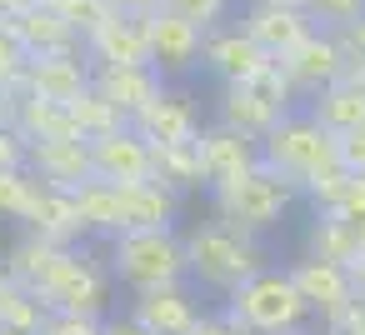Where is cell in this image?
<instances>
[{"label": "cell", "mask_w": 365, "mask_h": 335, "mask_svg": "<svg viewBox=\"0 0 365 335\" xmlns=\"http://www.w3.org/2000/svg\"><path fill=\"white\" fill-rule=\"evenodd\" d=\"M185 240V265H190V280L220 300H230L250 275H260L270 265L260 235H245L235 230L230 220L210 215V220H195L190 230H180Z\"/></svg>", "instance_id": "6da1fadb"}, {"label": "cell", "mask_w": 365, "mask_h": 335, "mask_svg": "<svg viewBox=\"0 0 365 335\" xmlns=\"http://www.w3.org/2000/svg\"><path fill=\"white\" fill-rule=\"evenodd\" d=\"M260 165L275 170L280 180H290L300 195H310L320 180H330L340 165V135H330L305 105L290 110L265 140H260Z\"/></svg>", "instance_id": "7a4b0ae2"}, {"label": "cell", "mask_w": 365, "mask_h": 335, "mask_svg": "<svg viewBox=\"0 0 365 335\" xmlns=\"http://www.w3.org/2000/svg\"><path fill=\"white\" fill-rule=\"evenodd\" d=\"M110 265L96 260V250L86 245H61V255L51 260V270L31 285V295L51 310V315H91L106 320L110 310Z\"/></svg>", "instance_id": "3957f363"}, {"label": "cell", "mask_w": 365, "mask_h": 335, "mask_svg": "<svg viewBox=\"0 0 365 335\" xmlns=\"http://www.w3.org/2000/svg\"><path fill=\"white\" fill-rule=\"evenodd\" d=\"M106 265H110V275L130 295L190 280L180 230H125V235H110L106 240Z\"/></svg>", "instance_id": "277c9868"}, {"label": "cell", "mask_w": 365, "mask_h": 335, "mask_svg": "<svg viewBox=\"0 0 365 335\" xmlns=\"http://www.w3.org/2000/svg\"><path fill=\"white\" fill-rule=\"evenodd\" d=\"M225 310L250 330V335H290V330H305L315 315L290 275V265H265L260 275H250L230 300Z\"/></svg>", "instance_id": "5b68a950"}, {"label": "cell", "mask_w": 365, "mask_h": 335, "mask_svg": "<svg viewBox=\"0 0 365 335\" xmlns=\"http://www.w3.org/2000/svg\"><path fill=\"white\" fill-rule=\"evenodd\" d=\"M295 100H300L295 86H290V76H285L280 61H275V66H270L260 81H250V86H220V110H215V120L230 125V130H240V135H250V140H265L290 110H300Z\"/></svg>", "instance_id": "8992f818"}, {"label": "cell", "mask_w": 365, "mask_h": 335, "mask_svg": "<svg viewBox=\"0 0 365 335\" xmlns=\"http://www.w3.org/2000/svg\"><path fill=\"white\" fill-rule=\"evenodd\" d=\"M295 200H300V190L290 185V180H280L275 170H265V165H255L245 180H235L230 190H215L210 195V210L220 215V220H230L235 230H245V235H265V230H275L290 210H295Z\"/></svg>", "instance_id": "52a82bcc"}, {"label": "cell", "mask_w": 365, "mask_h": 335, "mask_svg": "<svg viewBox=\"0 0 365 335\" xmlns=\"http://www.w3.org/2000/svg\"><path fill=\"white\" fill-rule=\"evenodd\" d=\"M220 86H250V81H260L270 66H275V56L245 31V26H220V31H210L205 36V61H200Z\"/></svg>", "instance_id": "ba28073f"}, {"label": "cell", "mask_w": 365, "mask_h": 335, "mask_svg": "<svg viewBox=\"0 0 365 335\" xmlns=\"http://www.w3.org/2000/svg\"><path fill=\"white\" fill-rule=\"evenodd\" d=\"M200 165H205V195L230 190L235 180H245V175L260 165V140H250V135H240V130L210 120V125L200 130Z\"/></svg>", "instance_id": "9c48e42d"}, {"label": "cell", "mask_w": 365, "mask_h": 335, "mask_svg": "<svg viewBox=\"0 0 365 335\" xmlns=\"http://www.w3.org/2000/svg\"><path fill=\"white\" fill-rule=\"evenodd\" d=\"M91 160H96V180H110V185L155 180V145L135 125H120V130L91 140Z\"/></svg>", "instance_id": "30bf717a"}, {"label": "cell", "mask_w": 365, "mask_h": 335, "mask_svg": "<svg viewBox=\"0 0 365 335\" xmlns=\"http://www.w3.org/2000/svg\"><path fill=\"white\" fill-rule=\"evenodd\" d=\"M145 36H150V66L175 81V76H190L200 61H205V31L170 16V11H155L145 16Z\"/></svg>", "instance_id": "8fae6325"}, {"label": "cell", "mask_w": 365, "mask_h": 335, "mask_svg": "<svg viewBox=\"0 0 365 335\" xmlns=\"http://www.w3.org/2000/svg\"><path fill=\"white\" fill-rule=\"evenodd\" d=\"M280 71L290 76L295 96L310 100V96H320L325 86L345 81V51H340L335 31H315V36H305L290 56H280Z\"/></svg>", "instance_id": "7c38bea8"}, {"label": "cell", "mask_w": 365, "mask_h": 335, "mask_svg": "<svg viewBox=\"0 0 365 335\" xmlns=\"http://www.w3.org/2000/svg\"><path fill=\"white\" fill-rule=\"evenodd\" d=\"M26 170H31L46 190H66V195H76L81 185L96 180L91 140H81V135H71V140H36Z\"/></svg>", "instance_id": "4fadbf2b"}, {"label": "cell", "mask_w": 365, "mask_h": 335, "mask_svg": "<svg viewBox=\"0 0 365 335\" xmlns=\"http://www.w3.org/2000/svg\"><path fill=\"white\" fill-rule=\"evenodd\" d=\"M290 275H295V285H300V295H305V305H310V315H315L320 325L335 320L345 305L360 300V295H355V275H350V265L300 255V260H290Z\"/></svg>", "instance_id": "5bb4252c"}, {"label": "cell", "mask_w": 365, "mask_h": 335, "mask_svg": "<svg viewBox=\"0 0 365 335\" xmlns=\"http://www.w3.org/2000/svg\"><path fill=\"white\" fill-rule=\"evenodd\" d=\"M125 310H130L150 335H190L195 320L205 315L185 280H180V285H160V290H140V295H130Z\"/></svg>", "instance_id": "9a60e30c"}, {"label": "cell", "mask_w": 365, "mask_h": 335, "mask_svg": "<svg viewBox=\"0 0 365 335\" xmlns=\"http://www.w3.org/2000/svg\"><path fill=\"white\" fill-rule=\"evenodd\" d=\"M275 61L280 56H290L305 36H315L320 26L310 21V11H300V6H280V0H250L245 6V21H240Z\"/></svg>", "instance_id": "2e32d148"}, {"label": "cell", "mask_w": 365, "mask_h": 335, "mask_svg": "<svg viewBox=\"0 0 365 335\" xmlns=\"http://www.w3.org/2000/svg\"><path fill=\"white\" fill-rule=\"evenodd\" d=\"M91 86H96L125 120H135L145 105H155V100L165 96V76H160L155 66H96V71H91Z\"/></svg>", "instance_id": "e0dca14e"}, {"label": "cell", "mask_w": 365, "mask_h": 335, "mask_svg": "<svg viewBox=\"0 0 365 335\" xmlns=\"http://www.w3.org/2000/svg\"><path fill=\"white\" fill-rule=\"evenodd\" d=\"M130 125H135L150 145H190V140H200V130H205L195 100H190L185 91H170V86H165V96H160L155 105H145Z\"/></svg>", "instance_id": "ac0fdd59"}, {"label": "cell", "mask_w": 365, "mask_h": 335, "mask_svg": "<svg viewBox=\"0 0 365 335\" xmlns=\"http://www.w3.org/2000/svg\"><path fill=\"white\" fill-rule=\"evenodd\" d=\"M91 56L86 51H71V56H31L26 66V91L41 96V100H61L71 105L81 91H91Z\"/></svg>", "instance_id": "d6986e66"}, {"label": "cell", "mask_w": 365, "mask_h": 335, "mask_svg": "<svg viewBox=\"0 0 365 335\" xmlns=\"http://www.w3.org/2000/svg\"><path fill=\"white\" fill-rule=\"evenodd\" d=\"M11 31L26 46V56H71V51H86V41L76 36V26L56 6H26L21 16H11Z\"/></svg>", "instance_id": "ffe728a7"}, {"label": "cell", "mask_w": 365, "mask_h": 335, "mask_svg": "<svg viewBox=\"0 0 365 335\" xmlns=\"http://www.w3.org/2000/svg\"><path fill=\"white\" fill-rule=\"evenodd\" d=\"M91 66H150V36L145 16H115L86 41Z\"/></svg>", "instance_id": "44dd1931"}, {"label": "cell", "mask_w": 365, "mask_h": 335, "mask_svg": "<svg viewBox=\"0 0 365 335\" xmlns=\"http://www.w3.org/2000/svg\"><path fill=\"white\" fill-rule=\"evenodd\" d=\"M115 190H120V235L125 230H175L180 195H170L155 180H145V185H115Z\"/></svg>", "instance_id": "7402d4cb"}, {"label": "cell", "mask_w": 365, "mask_h": 335, "mask_svg": "<svg viewBox=\"0 0 365 335\" xmlns=\"http://www.w3.org/2000/svg\"><path fill=\"white\" fill-rule=\"evenodd\" d=\"M305 255L335 260V265H350L355 270L365 260V225L335 220V215H310V225H305Z\"/></svg>", "instance_id": "603a6c76"}, {"label": "cell", "mask_w": 365, "mask_h": 335, "mask_svg": "<svg viewBox=\"0 0 365 335\" xmlns=\"http://www.w3.org/2000/svg\"><path fill=\"white\" fill-rule=\"evenodd\" d=\"M305 110H310L330 135H350V130L365 125V81H350V76L335 81V86H325L320 96H310Z\"/></svg>", "instance_id": "cb8c5ba5"}, {"label": "cell", "mask_w": 365, "mask_h": 335, "mask_svg": "<svg viewBox=\"0 0 365 335\" xmlns=\"http://www.w3.org/2000/svg\"><path fill=\"white\" fill-rule=\"evenodd\" d=\"M26 230H31V235H41V240H56V245H76V240H86V235H91V230H86V220H81L76 195H66V190H41V200H36V210H31Z\"/></svg>", "instance_id": "d4e9b609"}, {"label": "cell", "mask_w": 365, "mask_h": 335, "mask_svg": "<svg viewBox=\"0 0 365 335\" xmlns=\"http://www.w3.org/2000/svg\"><path fill=\"white\" fill-rule=\"evenodd\" d=\"M305 200H310L315 215H335V220H355V225H365V175L335 170V175L320 180Z\"/></svg>", "instance_id": "484cf974"}, {"label": "cell", "mask_w": 365, "mask_h": 335, "mask_svg": "<svg viewBox=\"0 0 365 335\" xmlns=\"http://www.w3.org/2000/svg\"><path fill=\"white\" fill-rule=\"evenodd\" d=\"M16 130L36 145V140H71V135H81L76 130V120H71V105H61V100H41V96H26L21 100V110H16ZM86 140V135H81Z\"/></svg>", "instance_id": "4316f807"}, {"label": "cell", "mask_w": 365, "mask_h": 335, "mask_svg": "<svg viewBox=\"0 0 365 335\" xmlns=\"http://www.w3.org/2000/svg\"><path fill=\"white\" fill-rule=\"evenodd\" d=\"M155 185H165L170 195H190V190H205L200 140H190V145H155Z\"/></svg>", "instance_id": "83f0119b"}, {"label": "cell", "mask_w": 365, "mask_h": 335, "mask_svg": "<svg viewBox=\"0 0 365 335\" xmlns=\"http://www.w3.org/2000/svg\"><path fill=\"white\" fill-rule=\"evenodd\" d=\"M76 205H81V220H86L91 235H101V240L120 235V190H115L110 180L81 185V190H76Z\"/></svg>", "instance_id": "f1b7e54d"}, {"label": "cell", "mask_w": 365, "mask_h": 335, "mask_svg": "<svg viewBox=\"0 0 365 335\" xmlns=\"http://www.w3.org/2000/svg\"><path fill=\"white\" fill-rule=\"evenodd\" d=\"M46 320H51V310L21 280H11L6 290H0V335H41Z\"/></svg>", "instance_id": "f546056e"}, {"label": "cell", "mask_w": 365, "mask_h": 335, "mask_svg": "<svg viewBox=\"0 0 365 335\" xmlns=\"http://www.w3.org/2000/svg\"><path fill=\"white\" fill-rule=\"evenodd\" d=\"M71 120H76V130L86 135V140H101V135H110V130H120V125H130L96 86L91 91H81L76 100H71Z\"/></svg>", "instance_id": "4dcf8cb0"}, {"label": "cell", "mask_w": 365, "mask_h": 335, "mask_svg": "<svg viewBox=\"0 0 365 335\" xmlns=\"http://www.w3.org/2000/svg\"><path fill=\"white\" fill-rule=\"evenodd\" d=\"M41 180L21 165V170H0V220H31V210H36V200H41Z\"/></svg>", "instance_id": "1f68e13d"}, {"label": "cell", "mask_w": 365, "mask_h": 335, "mask_svg": "<svg viewBox=\"0 0 365 335\" xmlns=\"http://www.w3.org/2000/svg\"><path fill=\"white\" fill-rule=\"evenodd\" d=\"M230 6H235V0H160V11H170V16H180V21H190V26H200L205 36L225 26V16H230Z\"/></svg>", "instance_id": "d6a6232c"}, {"label": "cell", "mask_w": 365, "mask_h": 335, "mask_svg": "<svg viewBox=\"0 0 365 335\" xmlns=\"http://www.w3.org/2000/svg\"><path fill=\"white\" fill-rule=\"evenodd\" d=\"M71 26H76V36L81 41H91L106 21H115V11H110V0H61V6H56Z\"/></svg>", "instance_id": "836d02e7"}, {"label": "cell", "mask_w": 365, "mask_h": 335, "mask_svg": "<svg viewBox=\"0 0 365 335\" xmlns=\"http://www.w3.org/2000/svg\"><path fill=\"white\" fill-rule=\"evenodd\" d=\"M305 11L320 31H345V26L365 21V0H305Z\"/></svg>", "instance_id": "e575fe53"}, {"label": "cell", "mask_w": 365, "mask_h": 335, "mask_svg": "<svg viewBox=\"0 0 365 335\" xmlns=\"http://www.w3.org/2000/svg\"><path fill=\"white\" fill-rule=\"evenodd\" d=\"M26 66H31L26 46L16 41L11 21H0V86H6V81H16V76H26Z\"/></svg>", "instance_id": "d590c367"}, {"label": "cell", "mask_w": 365, "mask_h": 335, "mask_svg": "<svg viewBox=\"0 0 365 335\" xmlns=\"http://www.w3.org/2000/svg\"><path fill=\"white\" fill-rule=\"evenodd\" d=\"M31 160V140L16 130V120H0V170H21Z\"/></svg>", "instance_id": "8d00e7d4"}, {"label": "cell", "mask_w": 365, "mask_h": 335, "mask_svg": "<svg viewBox=\"0 0 365 335\" xmlns=\"http://www.w3.org/2000/svg\"><path fill=\"white\" fill-rule=\"evenodd\" d=\"M41 335H106V320H91V315H51Z\"/></svg>", "instance_id": "74e56055"}, {"label": "cell", "mask_w": 365, "mask_h": 335, "mask_svg": "<svg viewBox=\"0 0 365 335\" xmlns=\"http://www.w3.org/2000/svg\"><path fill=\"white\" fill-rule=\"evenodd\" d=\"M190 335H250V330H245V325L220 305V310H205V315L195 320V330H190Z\"/></svg>", "instance_id": "f35d334b"}, {"label": "cell", "mask_w": 365, "mask_h": 335, "mask_svg": "<svg viewBox=\"0 0 365 335\" xmlns=\"http://www.w3.org/2000/svg\"><path fill=\"white\" fill-rule=\"evenodd\" d=\"M325 335H365V300H355V305H345L335 320H325L320 325Z\"/></svg>", "instance_id": "ab89813d"}, {"label": "cell", "mask_w": 365, "mask_h": 335, "mask_svg": "<svg viewBox=\"0 0 365 335\" xmlns=\"http://www.w3.org/2000/svg\"><path fill=\"white\" fill-rule=\"evenodd\" d=\"M340 165L350 175H365V125L350 130V135H340Z\"/></svg>", "instance_id": "60d3db41"}, {"label": "cell", "mask_w": 365, "mask_h": 335, "mask_svg": "<svg viewBox=\"0 0 365 335\" xmlns=\"http://www.w3.org/2000/svg\"><path fill=\"white\" fill-rule=\"evenodd\" d=\"M106 335H150L130 310H120V315H106Z\"/></svg>", "instance_id": "b9f144b4"}, {"label": "cell", "mask_w": 365, "mask_h": 335, "mask_svg": "<svg viewBox=\"0 0 365 335\" xmlns=\"http://www.w3.org/2000/svg\"><path fill=\"white\" fill-rule=\"evenodd\" d=\"M110 11L115 16H155L160 0H110Z\"/></svg>", "instance_id": "7bdbcfd3"}, {"label": "cell", "mask_w": 365, "mask_h": 335, "mask_svg": "<svg viewBox=\"0 0 365 335\" xmlns=\"http://www.w3.org/2000/svg\"><path fill=\"white\" fill-rule=\"evenodd\" d=\"M31 6V0H0V21H11V16H21Z\"/></svg>", "instance_id": "ee69618b"}, {"label": "cell", "mask_w": 365, "mask_h": 335, "mask_svg": "<svg viewBox=\"0 0 365 335\" xmlns=\"http://www.w3.org/2000/svg\"><path fill=\"white\" fill-rule=\"evenodd\" d=\"M350 275H355V295H360V300H365V260H360V265H355V270H350Z\"/></svg>", "instance_id": "f6af8a7d"}, {"label": "cell", "mask_w": 365, "mask_h": 335, "mask_svg": "<svg viewBox=\"0 0 365 335\" xmlns=\"http://www.w3.org/2000/svg\"><path fill=\"white\" fill-rule=\"evenodd\" d=\"M11 280H16V275H11V270H6V260H0V290H6V285H11Z\"/></svg>", "instance_id": "bcb514c9"}, {"label": "cell", "mask_w": 365, "mask_h": 335, "mask_svg": "<svg viewBox=\"0 0 365 335\" xmlns=\"http://www.w3.org/2000/svg\"><path fill=\"white\" fill-rule=\"evenodd\" d=\"M31 6H61V0H31Z\"/></svg>", "instance_id": "7dc6e473"}, {"label": "cell", "mask_w": 365, "mask_h": 335, "mask_svg": "<svg viewBox=\"0 0 365 335\" xmlns=\"http://www.w3.org/2000/svg\"><path fill=\"white\" fill-rule=\"evenodd\" d=\"M280 6H300V11H305V0H280Z\"/></svg>", "instance_id": "c3c4849f"}, {"label": "cell", "mask_w": 365, "mask_h": 335, "mask_svg": "<svg viewBox=\"0 0 365 335\" xmlns=\"http://www.w3.org/2000/svg\"><path fill=\"white\" fill-rule=\"evenodd\" d=\"M290 335H310V330H290Z\"/></svg>", "instance_id": "681fc988"}]
</instances>
